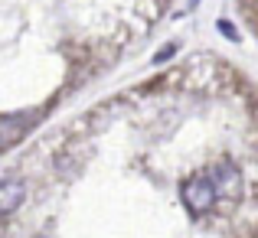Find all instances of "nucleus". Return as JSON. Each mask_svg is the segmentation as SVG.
<instances>
[{"label": "nucleus", "mask_w": 258, "mask_h": 238, "mask_svg": "<svg viewBox=\"0 0 258 238\" xmlns=\"http://www.w3.org/2000/svg\"><path fill=\"white\" fill-rule=\"evenodd\" d=\"M180 199H183V206L189 209V215H206V212H213L219 196H216V189H213V183H209L206 173H196V176H186V180H183Z\"/></svg>", "instance_id": "f257e3e1"}, {"label": "nucleus", "mask_w": 258, "mask_h": 238, "mask_svg": "<svg viewBox=\"0 0 258 238\" xmlns=\"http://www.w3.org/2000/svg\"><path fill=\"white\" fill-rule=\"evenodd\" d=\"M219 30H222V33H229V36H232V39L239 36V33H235V26H232V23H219Z\"/></svg>", "instance_id": "20e7f679"}, {"label": "nucleus", "mask_w": 258, "mask_h": 238, "mask_svg": "<svg viewBox=\"0 0 258 238\" xmlns=\"http://www.w3.org/2000/svg\"><path fill=\"white\" fill-rule=\"evenodd\" d=\"M23 199H26L23 180H17V176H7V180H0V215L17 212V209L23 206Z\"/></svg>", "instance_id": "7ed1b4c3"}, {"label": "nucleus", "mask_w": 258, "mask_h": 238, "mask_svg": "<svg viewBox=\"0 0 258 238\" xmlns=\"http://www.w3.org/2000/svg\"><path fill=\"white\" fill-rule=\"evenodd\" d=\"M206 176H209V183H213L219 199H239L242 196V170L235 167L232 160L213 163V167L206 170Z\"/></svg>", "instance_id": "f03ea898"}]
</instances>
